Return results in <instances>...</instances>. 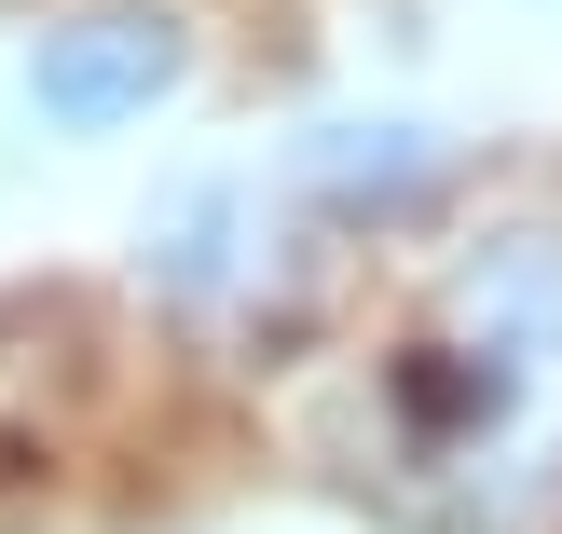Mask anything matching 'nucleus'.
Masks as SVG:
<instances>
[{"mask_svg": "<svg viewBox=\"0 0 562 534\" xmlns=\"http://www.w3.org/2000/svg\"><path fill=\"white\" fill-rule=\"evenodd\" d=\"M384 480L439 521L508 534L562 480V234H494L439 274L371 384Z\"/></svg>", "mask_w": 562, "mask_h": 534, "instance_id": "1", "label": "nucleus"}, {"mask_svg": "<svg viewBox=\"0 0 562 534\" xmlns=\"http://www.w3.org/2000/svg\"><path fill=\"white\" fill-rule=\"evenodd\" d=\"M179 82H192V27L165 0H97V14H55L27 42V110L55 137H110L137 110H165Z\"/></svg>", "mask_w": 562, "mask_h": 534, "instance_id": "2", "label": "nucleus"}, {"mask_svg": "<svg viewBox=\"0 0 562 534\" xmlns=\"http://www.w3.org/2000/svg\"><path fill=\"white\" fill-rule=\"evenodd\" d=\"M302 179L344 192V206H398V192L439 179V151H426V124H316L302 137Z\"/></svg>", "mask_w": 562, "mask_h": 534, "instance_id": "3", "label": "nucleus"}, {"mask_svg": "<svg viewBox=\"0 0 562 534\" xmlns=\"http://www.w3.org/2000/svg\"><path fill=\"white\" fill-rule=\"evenodd\" d=\"M220 219H234V192H179V206L151 219V247H165V274H179V288H220Z\"/></svg>", "mask_w": 562, "mask_h": 534, "instance_id": "4", "label": "nucleus"}]
</instances>
